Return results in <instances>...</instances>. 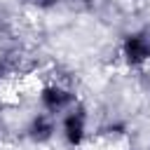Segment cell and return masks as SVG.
Returning a JSON list of instances; mask_svg holds the SVG:
<instances>
[{
	"label": "cell",
	"instance_id": "obj_1",
	"mask_svg": "<svg viewBox=\"0 0 150 150\" xmlns=\"http://www.w3.org/2000/svg\"><path fill=\"white\" fill-rule=\"evenodd\" d=\"M35 98H38V110L49 112L52 117L59 120L66 110H70V108L80 101V94H77V87L47 77V80L38 87Z\"/></svg>",
	"mask_w": 150,
	"mask_h": 150
},
{
	"label": "cell",
	"instance_id": "obj_2",
	"mask_svg": "<svg viewBox=\"0 0 150 150\" xmlns=\"http://www.w3.org/2000/svg\"><path fill=\"white\" fill-rule=\"evenodd\" d=\"M117 52H120V63L127 70H143L150 63V26H138L127 30L120 42H117Z\"/></svg>",
	"mask_w": 150,
	"mask_h": 150
},
{
	"label": "cell",
	"instance_id": "obj_3",
	"mask_svg": "<svg viewBox=\"0 0 150 150\" xmlns=\"http://www.w3.org/2000/svg\"><path fill=\"white\" fill-rule=\"evenodd\" d=\"M89 105L80 98L70 110H66L59 117V136L63 141V145H68L70 150H80L87 145L89 141Z\"/></svg>",
	"mask_w": 150,
	"mask_h": 150
},
{
	"label": "cell",
	"instance_id": "obj_4",
	"mask_svg": "<svg viewBox=\"0 0 150 150\" xmlns=\"http://www.w3.org/2000/svg\"><path fill=\"white\" fill-rule=\"evenodd\" d=\"M23 141L33 148H47L54 143V138L59 136V120L52 117L49 112L35 110L28 115V120L23 122Z\"/></svg>",
	"mask_w": 150,
	"mask_h": 150
},
{
	"label": "cell",
	"instance_id": "obj_5",
	"mask_svg": "<svg viewBox=\"0 0 150 150\" xmlns=\"http://www.w3.org/2000/svg\"><path fill=\"white\" fill-rule=\"evenodd\" d=\"M16 2H19L21 7H26V9H33V12H42V14H47V12L59 9L63 0H16Z\"/></svg>",
	"mask_w": 150,
	"mask_h": 150
},
{
	"label": "cell",
	"instance_id": "obj_6",
	"mask_svg": "<svg viewBox=\"0 0 150 150\" xmlns=\"http://www.w3.org/2000/svg\"><path fill=\"white\" fill-rule=\"evenodd\" d=\"M96 2L98 0H63L61 7L70 14H89L96 9Z\"/></svg>",
	"mask_w": 150,
	"mask_h": 150
},
{
	"label": "cell",
	"instance_id": "obj_7",
	"mask_svg": "<svg viewBox=\"0 0 150 150\" xmlns=\"http://www.w3.org/2000/svg\"><path fill=\"white\" fill-rule=\"evenodd\" d=\"M14 77H16V75H14V68H12L9 59H7V54H0V91H2Z\"/></svg>",
	"mask_w": 150,
	"mask_h": 150
},
{
	"label": "cell",
	"instance_id": "obj_8",
	"mask_svg": "<svg viewBox=\"0 0 150 150\" xmlns=\"http://www.w3.org/2000/svg\"><path fill=\"white\" fill-rule=\"evenodd\" d=\"M138 87H141L143 94L150 98V63H148L143 70H138Z\"/></svg>",
	"mask_w": 150,
	"mask_h": 150
},
{
	"label": "cell",
	"instance_id": "obj_9",
	"mask_svg": "<svg viewBox=\"0 0 150 150\" xmlns=\"http://www.w3.org/2000/svg\"><path fill=\"white\" fill-rule=\"evenodd\" d=\"M2 136H5V122L0 120V141H2Z\"/></svg>",
	"mask_w": 150,
	"mask_h": 150
},
{
	"label": "cell",
	"instance_id": "obj_10",
	"mask_svg": "<svg viewBox=\"0 0 150 150\" xmlns=\"http://www.w3.org/2000/svg\"><path fill=\"white\" fill-rule=\"evenodd\" d=\"M120 150H138V148H134V145H131V143H127V145H122V148H120Z\"/></svg>",
	"mask_w": 150,
	"mask_h": 150
},
{
	"label": "cell",
	"instance_id": "obj_11",
	"mask_svg": "<svg viewBox=\"0 0 150 150\" xmlns=\"http://www.w3.org/2000/svg\"><path fill=\"white\" fill-rule=\"evenodd\" d=\"M143 150H150V141H148V143H145V148H143Z\"/></svg>",
	"mask_w": 150,
	"mask_h": 150
}]
</instances>
